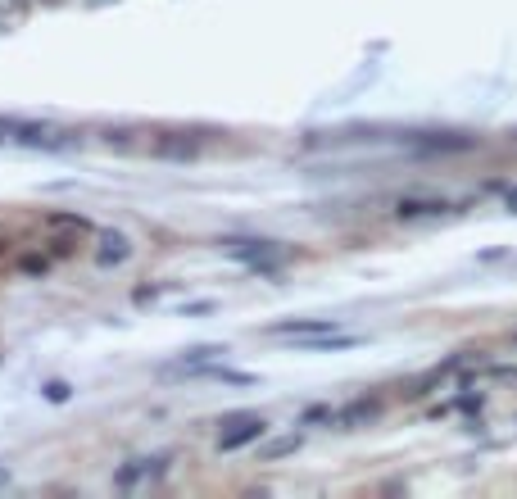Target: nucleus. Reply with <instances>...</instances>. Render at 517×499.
I'll list each match as a JSON object with an SVG mask.
<instances>
[{
  "label": "nucleus",
  "mask_w": 517,
  "mask_h": 499,
  "mask_svg": "<svg viewBox=\"0 0 517 499\" xmlns=\"http://www.w3.org/2000/svg\"><path fill=\"white\" fill-rule=\"evenodd\" d=\"M332 332V318H295V323H277L273 336H322Z\"/></svg>",
  "instance_id": "nucleus-5"
},
{
  "label": "nucleus",
  "mask_w": 517,
  "mask_h": 499,
  "mask_svg": "<svg viewBox=\"0 0 517 499\" xmlns=\"http://www.w3.org/2000/svg\"><path fill=\"white\" fill-rule=\"evenodd\" d=\"M508 209H517V191H508Z\"/></svg>",
  "instance_id": "nucleus-12"
},
{
  "label": "nucleus",
  "mask_w": 517,
  "mask_h": 499,
  "mask_svg": "<svg viewBox=\"0 0 517 499\" xmlns=\"http://www.w3.org/2000/svg\"><path fill=\"white\" fill-rule=\"evenodd\" d=\"M300 450V436H282V441H268L264 445V459H286V454Z\"/></svg>",
  "instance_id": "nucleus-10"
},
{
  "label": "nucleus",
  "mask_w": 517,
  "mask_h": 499,
  "mask_svg": "<svg viewBox=\"0 0 517 499\" xmlns=\"http://www.w3.org/2000/svg\"><path fill=\"white\" fill-rule=\"evenodd\" d=\"M46 395H50V400H69V386H64V382H50Z\"/></svg>",
  "instance_id": "nucleus-11"
},
{
  "label": "nucleus",
  "mask_w": 517,
  "mask_h": 499,
  "mask_svg": "<svg viewBox=\"0 0 517 499\" xmlns=\"http://www.w3.org/2000/svg\"><path fill=\"white\" fill-rule=\"evenodd\" d=\"M155 150L164 159H191V155H196V141H159Z\"/></svg>",
  "instance_id": "nucleus-9"
},
{
  "label": "nucleus",
  "mask_w": 517,
  "mask_h": 499,
  "mask_svg": "<svg viewBox=\"0 0 517 499\" xmlns=\"http://www.w3.org/2000/svg\"><path fill=\"white\" fill-rule=\"evenodd\" d=\"M41 227H46L50 236H87L91 232V223L82 214H46Z\"/></svg>",
  "instance_id": "nucleus-3"
},
{
  "label": "nucleus",
  "mask_w": 517,
  "mask_h": 499,
  "mask_svg": "<svg viewBox=\"0 0 517 499\" xmlns=\"http://www.w3.org/2000/svg\"><path fill=\"white\" fill-rule=\"evenodd\" d=\"M377 404H368V400H359V404H350V409L345 413H332L336 422H341V427H354V422H368V418H377Z\"/></svg>",
  "instance_id": "nucleus-7"
},
{
  "label": "nucleus",
  "mask_w": 517,
  "mask_h": 499,
  "mask_svg": "<svg viewBox=\"0 0 517 499\" xmlns=\"http://www.w3.org/2000/svg\"><path fill=\"white\" fill-rule=\"evenodd\" d=\"M132 255V245H127V236L123 232H105L100 236V255H96V264H123V259Z\"/></svg>",
  "instance_id": "nucleus-4"
},
{
  "label": "nucleus",
  "mask_w": 517,
  "mask_h": 499,
  "mask_svg": "<svg viewBox=\"0 0 517 499\" xmlns=\"http://www.w3.org/2000/svg\"><path fill=\"white\" fill-rule=\"evenodd\" d=\"M164 463L168 459H132V463H127V468H118V486H123V490H132V486H137V481H150V477H159V472H164Z\"/></svg>",
  "instance_id": "nucleus-2"
},
{
  "label": "nucleus",
  "mask_w": 517,
  "mask_h": 499,
  "mask_svg": "<svg viewBox=\"0 0 517 499\" xmlns=\"http://www.w3.org/2000/svg\"><path fill=\"white\" fill-rule=\"evenodd\" d=\"M445 200H400V209L395 214L400 218H436V214H445Z\"/></svg>",
  "instance_id": "nucleus-6"
},
{
  "label": "nucleus",
  "mask_w": 517,
  "mask_h": 499,
  "mask_svg": "<svg viewBox=\"0 0 517 499\" xmlns=\"http://www.w3.org/2000/svg\"><path fill=\"white\" fill-rule=\"evenodd\" d=\"M28 19V0H0V28H19Z\"/></svg>",
  "instance_id": "nucleus-8"
},
{
  "label": "nucleus",
  "mask_w": 517,
  "mask_h": 499,
  "mask_svg": "<svg viewBox=\"0 0 517 499\" xmlns=\"http://www.w3.org/2000/svg\"><path fill=\"white\" fill-rule=\"evenodd\" d=\"M264 431H268L264 418L245 413V418L232 422V431H223V436H218V450H241V445H250V441H264Z\"/></svg>",
  "instance_id": "nucleus-1"
}]
</instances>
